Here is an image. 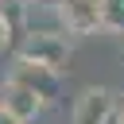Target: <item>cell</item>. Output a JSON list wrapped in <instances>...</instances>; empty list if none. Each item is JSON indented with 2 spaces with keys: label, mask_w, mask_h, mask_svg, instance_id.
Instances as JSON below:
<instances>
[{
  "label": "cell",
  "mask_w": 124,
  "mask_h": 124,
  "mask_svg": "<svg viewBox=\"0 0 124 124\" xmlns=\"http://www.w3.org/2000/svg\"><path fill=\"white\" fill-rule=\"evenodd\" d=\"M16 58H31V62H43V66L62 70L66 58H70V39H66L62 27H27Z\"/></svg>",
  "instance_id": "cell-1"
},
{
  "label": "cell",
  "mask_w": 124,
  "mask_h": 124,
  "mask_svg": "<svg viewBox=\"0 0 124 124\" xmlns=\"http://www.w3.org/2000/svg\"><path fill=\"white\" fill-rule=\"evenodd\" d=\"M54 12H58V27L74 39H85V35H97L101 27H108L105 0H58Z\"/></svg>",
  "instance_id": "cell-2"
},
{
  "label": "cell",
  "mask_w": 124,
  "mask_h": 124,
  "mask_svg": "<svg viewBox=\"0 0 124 124\" xmlns=\"http://www.w3.org/2000/svg\"><path fill=\"white\" fill-rule=\"evenodd\" d=\"M116 97H120V93H112L108 85H85V89L74 97L70 124H112Z\"/></svg>",
  "instance_id": "cell-3"
},
{
  "label": "cell",
  "mask_w": 124,
  "mask_h": 124,
  "mask_svg": "<svg viewBox=\"0 0 124 124\" xmlns=\"http://www.w3.org/2000/svg\"><path fill=\"white\" fill-rule=\"evenodd\" d=\"M8 78H16V81H23L27 89H35L43 101H54L58 89H62V70L43 66V62H31V58H16V66H12Z\"/></svg>",
  "instance_id": "cell-4"
},
{
  "label": "cell",
  "mask_w": 124,
  "mask_h": 124,
  "mask_svg": "<svg viewBox=\"0 0 124 124\" xmlns=\"http://www.w3.org/2000/svg\"><path fill=\"white\" fill-rule=\"evenodd\" d=\"M43 97L35 93V89H27L23 81H16V78H8L4 85H0V108L8 112V116H16L19 124H27V120H35L39 112H43Z\"/></svg>",
  "instance_id": "cell-5"
},
{
  "label": "cell",
  "mask_w": 124,
  "mask_h": 124,
  "mask_svg": "<svg viewBox=\"0 0 124 124\" xmlns=\"http://www.w3.org/2000/svg\"><path fill=\"white\" fill-rule=\"evenodd\" d=\"M16 35H19V23L0 8V54L4 50H12V43H16Z\"/></svg>",
  "instance_id": "cell-6"
},
{
  "label": "cell",
  "mask_w": 124,
  "mask_h": 124,
  "mask_svg": "<svg viewBox=\"0 0 124 124\" xmlns=\"http://www.w3.org/2000/svg\"><path fill=\"white\" fill-rule=\"evenodd\" d=\"M112 124H124V93L116 97V112H112Z\"/></svg>",
  "instance_id": "cell-7"
}]
</instances>
